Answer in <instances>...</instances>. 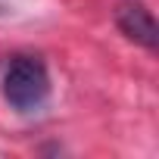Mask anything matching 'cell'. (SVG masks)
<instances>
[{
	"mask_svg": "<svg viewBox=\"0 0 159 159\" xmlns=\"http://www.w3.org/2000/svg\"><path fill=\"white\" fill-rule=\"evenodd\" d=\"M3 100L13 112L31 116L41 112L50 100V69L34 53H16L3 75Z\"/></svg>",
	"mask_w": 159,
	"mask_h": 159,
	"instance_id": "obj_1",
	"label": "cell"
},
{
	"mask_svg": "<svg viewBox=\"0 0 159 159\" xmlns=\"http://www.w3.org/2000/svg\"><path fill=\"white\" fill-rule=\"evenodd\" d=\"M112 16H116V28H119L128 41H134V44L143 47L147 53H156L159 28H156L153 10L143 3V0H122Z\"/></svg>",
	"mask_w": 159,
	"mask_h": 159,
	"instance_id": "obj_2",
	"label": "cell"
}]
</instances>
